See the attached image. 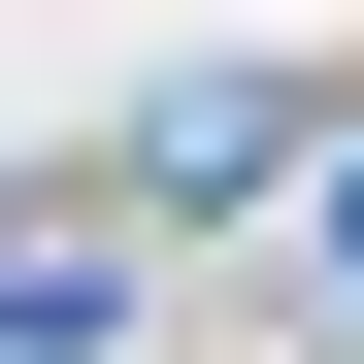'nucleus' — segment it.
Returning <instances> with one entry per match:
<instances>
[{
    "label": "nucleus",
    "instance_id": "obj_1",
    "mask_svg": "<svg viewBox=\"0 0 364 364\" xmlns=\"http://www.w3.org/2000/svg\"><path fill=\"white\" fill-rule=\"evenodd\" d=\"M133 331V265H100V232H0V364H100Z\"/></svg>",
    "mask_w": 364,
    "mask_h": 364
}]
</instances>
